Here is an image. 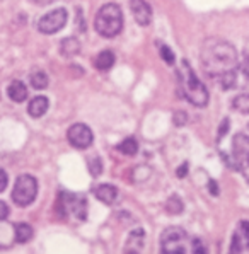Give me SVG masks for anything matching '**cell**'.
Instances as JSON below:
<instances>
[{
    "label": "cell",
    "mask_w": 249,
    "mask_h": 254,
    "mask_svg": "<svg viewBox=\"0 0 249 254\" xmlns=\"http://www.w3.org/2000/svg\"><path fill=\"white\" fill-rule=\"evenodd\" d=\"M31 85L34 89H46L48 87V75L45 72H34L31 75Z\"/></svg>",
    "instance_id": "ffe728a7"
},
{
    "label": "cell",
    "mask_w": 249,
    "mask_h": 254,
    "mask_svg": "<svg viewBox=\"0 0 249 254\" xmlns=\"http://www.w3.org/2000/svg\"><path fill=\"white\" fill-rule=\"evenodd\" d=\"M123 29V12L116 3H106L96 15V31L104 38H115Z\"/></svg>",
    "instance_id": "3957f363"
},
{
    "label": "cell",
    "mask_w": 249,
    "mask_h": 254,
    "mask_svg": "<svg viewBox=\"0 0 249 254\" xmlns=\"http://www.w3.org/2000/svg\"><path fill=\"white\" fill-rule=\"evenodd\" d=\"M208 190H210V193H212L213 196H217V194H219V186L215 185V181H210L208 183Z\"/></svg>",
    "instance_id": "f1b7e54d"
},
{
    "label": "cell",
    "mask_w": 249,
    "mask_h": 254,
    "mask_svg": "<svg viewBox=\"0 0 249 254\" xmlns=\"http://www.w3.org/2000/svg\"><path fill=\"white\" fill-rule=\"evenodd\" d=\"M178 80H180V91L185 96L186 101H189L194 106H207L208 104V91L198 77L194 75V72L189 67V64L186 60L181 62V67L178 68Z\"/></svg>",
    "instance_id": "7a4b0ae2"
},
{
    "label": "cell",
    "mask_w": 249,
    "mask_h": 254,
    "mask_svg": "<svg viewBox=\"0 0 249 254\" xmlns=\"http://www.w3.org/2000/svg\"><path fill=\"white\" fill-rule=\"evenodd\" d=\"M67 21H68L67 10L55 9L46 15H43L40 21H38V29H40L43 34H55L60 29H63Z\"/></svg>",
    "instance_id": "52a82bcc"
},
{
    "label": "cell",
    "mask_w": 249,
    "mask_h": 254,
    "mask_svg": "<svg viewBox=\"0 0 249 254\" xmlns=\"http://www.w3.org/2000/svg\"><path fill=\"white\" fill-rule=\"evenodd\" d=\"M14 237L17 242L24 244V242L31 241V237H33V227L28 224H17L14 227Z\"/></svg>",
    "instance_id": "ac0fdd59"
},
{
    "label": "cell",
    "mask_w": 249,
    "mask_h": 254,
    "mask_svg": "<svg viewBox=\"0 0 249 254\" xmlns=\"http://www.w3.org/2000/svg\"><path fill=\"white\" fill-rule=\"evenodd\" d=\"M34 3H40V5H48V3L55 2V0H33Z\"/></svg>",
    "instance_id": "f546056e"
},
{
    "label": "cell",
    "mask_w": 249,
    "mask_h": 254,
    "mask_svg": "<svg viewBox=\"0 0 249 254\" xmlns=\"http://www.w3.org/2000/svg\"><path fill=\"white\" fill-rule=\"evenodd\" d=\"M183 201H181V198L180 196H171L169 200H167L166 203V210L169 212L171 215H178V213H181L183 212Z\"/></svg>",
    "instance_id": "7402d4cb"
},
{
    "label": "cell",
    "mask_w": 249,
    "mask_h": 254,
    "mask_svg": "<svg viewBox=\"0 0 249 254\" xmlns=\"http://www.w3.org/2000/svg\"><path fill=\"white\" fill-rule=\"evenodd\" d=\"M201 65L210 77H220L237 68V50L229 41L207 40L201 46Z\"/></svg>",
    "instance_id": "6da1fadb"
},
{
    "label": "cell",
    "mask_w": 249,
    "mask_h": 254,
    "mask_svg": "<svg viewBox=\"0 0 249 254\" xmlns=\"http://www.w3.org/2000/svg\"><path fill=\"white\" fill-rule=\"evenodd\" d=\"M234 154L236 157H248L249 155V138L244 135H236L234 138Z\"/></svg>",
    "instance_id": "e0dca14e"
},
{
    "label": "cell",
    "mask_w": 249,
    "mask_h": 254,
    "mask_svg": "<svg viewBox=\"0 0 249 254\" xmlns=\"http://www.w3.org/2000/svg\"><path fill=\"white\" fill-rule=\"evenodd\" d=\"M173 121H174V125H176V127H183V125H186V121H188V115H186V113H183V111H178L176 115H174Z\"/></svg>",
    "instance_id": "d4e9b609"
},
{
    "label": "cell",
    "mask_w": 249,
    "mask_h": 254,
    "mask_svg": "<svg viewBox=\"0 0 249 254\" xmlns=\"http://www.w3.org/2000/svg\"><path fill=\"white\" fill-rule=\"evenodd\" d=\"M118 150L124 155H135L138 152V142L133 136H128V138H124L118 145Z\"/></svg>",
    "instance_id": "d6986e66"
},
{
    "label": "cell",
    "mask_w": 249,
    "mask_h": 254,
    "mask_svg": "<svg viewBox=\"0 0 249 254\" xmlns=\"http://www.w3.org/2000/svg\"><path fill=\"white\" fill-rule=\"evenodd\" d=\"M38 194V181L31 174H21L12 190V201L19 206H28Z\"/></svg>",
    "instance_id": "5b68a950"
},
{
    "label": "cell",
    "mask_w": 249,
    "mask_h": 254,
    "mask_svg": "<svg viewBox=\"0 0 249 254\" xmlns=\"http://www.w3.org/2000/svg\"><path fill=\"white\" fill-rule=\"evenodd\" d=\"M248 162H249V155H248Z\"/></svg>",
    "instance_id": "4dcf8cb0"
},
{
    "label": "cell",
    "mask_w": 249,
    "mask_h": 254,
    "mask_svg": "<svg viewBox=\"0 0 249 254\" xmlns=\"http://www.w3.org/2000/svg\"><path fill=\"white\" fill-rule=\"evenodd\" d=\"M249 249V222H241L234 237H232V253H241Z\"/></svg>",
    "instance_id": "30bf717a"
},
{
    "label": "cell",
    "mask_w": 249,
    "mask_h": 254,
    "mask_svg": "<svg viewBox=\"0 0 249 254\" xmlns=\"http://www.w3.org/2000/svg\"><path fill=\"white\" fill-rule=\"evenodd\" d=\"M161 251L164 254L193 253V239H189L185 229L167 227L161 236Z\"/></svg>",
    "instance_id": "277c9868"
},
{
    "label": "cell",
    "mask_w": 249,
    "mask_h": 254,
    "mask_svg": "<svg viewBox=\"0 0 249 254\" xmlns=\"http://www.w3.org/2000/svg\"><path fill=\"white\" fill-rule=\"evenodd\" d=\"M48 106H50L48 99H46L45 96H38V97H34V99L29 103L28 113H29L31 116H33V118H41V116L45 115L46 111H48Z\"/></svg>",
    "instance_id": "4fadbf2b"
},
{
    "label": "cell",
    "mask_w": 249,
    "mask_h": 254,
    "mask_svg": "<svg viewBox=\"0 0 249 254\" xmlns=\"http://www.w3.org/2000/svg\"><path fill=\"white\" fill-rule=\"evenodd\" d=\"M186 173H188V164L185 162V164H183V166L180 167V169H178V173H176V174H178V178H181V179H183V178L186 176Z\"/></svg>",
    "instance_id": "83f0119b"
},
{
    "label": "cell",
    "mask_w": 249,
    "mask_h": 254,
    "mask_svg": "<svg viewBox=\"0 0 249 254\" xmlns=\"http://www.w3.org/2000/svg\"><path fill=\"white\" fill-rule=\"evenodd\" d=\"M94 194L99 201L106 203V205H111L118 200V190H116L113 185H99L94 188Z\"/></svg>",
    "instance_id": "8fae6325"
},
{
    "label": "cell",
    "mask_w": 249,
    "mask_h": 254,
    "mask_svg": "<svg viewBox=\"0 0 249 254\" xmlns=\"http://www.w3.org/2000/svg\"><path fill=\"white\" fill-rule=\"evenodd\" d=\"M130 9L140 26H149L152 21V9L145 0H130Z\"/></svg>",
    "instance_id": "9c48e42d"
},
{
    "label": "cell",
    "mask_w": 249,
    "mask_h": 254,
    "mask_svg": "<svg viewBox=\"0 0 249 254\" xmlns=\"http://www.w3.org/2000/svg\"><path fill=\"white\" fill-rule=\"evenodd\" d=\"M161 57H162V60H164L167 65H173L174 60H176V57H174L173 50H171L169 46H162V48H161Z\"/></svg>",
    "instance_id": "cb8c5ba5"
},
{
    "label": "cell",
    "mask_w": 249,
    "mask_h": 254,
    "mask_svg": "<svg viewBox=\"0 0 249 254\" xmlns=\"http://www.w3.org/2000/svg\"><path fill=\"white\" fill-rule=\"evenodd\" d=\"M7 217H9V206L3 201H0V222H3Z\"/></svg>",
    "instance_id": "4316f807"
},
{
    "label": "cell",
    "mask_w": 249,
    "mask_h": 254,
    "mask_svg": "<svg viewBox=\"0 0 249 254\" xmlns=\"http://www.w3.org/2000/svg\"><path fill=\"white\" fill-rule=\"evenodd\" d=\"M7 183H9V179H7L5 171H3V169H0V193H2V191H5Z\"/></svg>",
    "instance_id": "484cf974"
},
{
    "label": "cell",
    "mask_w": 249,
    "mask_h": 254,
    "mask_svg": "<svg viewBox=\"0 0 249 254\" xmlns=\"http://www.w3.org/2000/svg\"><path fill=\"white\" fill-rule=\"evenodd\" d=\"M89 171H91V174L94 176V178L101 174V171H103V164H101L99 157L91 159V161H89Z\"/></svg>",
    "instance_id": "603a6c76"
},
{
    "label": "cell",
    "mask_w": 249,
    "mask_h": 254,
    "mask_svg": "<svg viewBox=\"0 0 249 254\" xmlns=\"http://www.w3.org/2000/svg\"><path fill=\"white\" fill-rule=\"evenodd\" d=\"M143 242H145V232H143L142 229L133 230V232L130 234V239H128V242H126V246H130L128 251H135V253L142 251Z\"/></svg>",
    "instance_id": "2e32d148"
},
{
    "label": "cell",
    "mask_w": 249,
    "mask_h": 254,
    "mask_svg": "<svg viewBox=\"0 0 249 254\" xmlns=\"http://www.w3.org/2000/svg\"><path fill=\"white\" fill-rule=\"evenodd\" d=\"M67 138L70 142V145L75 148H87L92 145L94 142V135H92L91 128L84 123H75L68 128Z\"/></svg>",
    "instance_id": "ba28073f"
},
{
    "label": "cell",
    "mask_w": 249,
    "mask_h": 254,
    "mask_svg": "<svg viewBox=\"0 0 249 254\" xmlns=\"http://www.w3.org/2000/svg\"><path fill=\"white\" fill-rule=\"evenodd\" d=\"M60 52L65 57H75L80 52V41L77 38H65L60 45Z\"/></svg>",
    "instance_id": "9a60e30c"
},
{
    "label": "cell",
    "mask_w": 249,
    "mask_h": 254,
    "mask_svg": "<svg viewBox=\"0 0 249 254\" xmlns=\"http://www.w3.org/2000/svg\"><path fill=\"white\" fill-rule=\"evenodd\" d=\"M232 106H234V109H237L239 113L248 115L249 113V94H241V96H237L236 99L232 101Z\"/></svg>",
    "instance_id": "44dd1931"
},
{
    "label": "cell",
    "mask_w": 249,
    "mask_h": 254,
    "mask_svg": "<svg viewBox=\"0 0 249 254\" xmlns=\"http://www.w3.org/2000/svg\"><path fill=\"white\" fill-rule=\"evenodd\" d=\"M58 208L63 217L73 215L77 220H85L87 217V201L82 194H72V193H62L60 201H58Z\"/></svg>",
    "instance_id": "8992f818"
},
{
    "label": "cell",
    "mask_w": 249,
    "mask_h": 254,
    "mask_svg": "<svg viewBox=\"0 0 249 254\" xmlns=\"http://www.w3.org/2000/svg\"><path fill=\"white\" fill-rule=\"evenodd\" d=\"M94 65L97 70L106 72V70H110L113 65H115V55H113V52H110V50H104V52H101L96 57Z\"/></svg>",
    "instance_id": "5bb4252c"
},
{
    "label": "cell",
    "mask_w": 249,
    "mask_h": 254,
    "mask_svg": "<svg viewBox=\"0 0 249 254\" xmlns=\"http://www.w3.org/2000/svg\"><path fill=\"white\" fill-rule=\"evenodd\" d=\"M7 94H9V97L14 103H22V101L28 99V87L24 85V82L14 80L7 89Z\"/></svg>",
    "instance_id": "7c38bea8"
}]
</instances>
